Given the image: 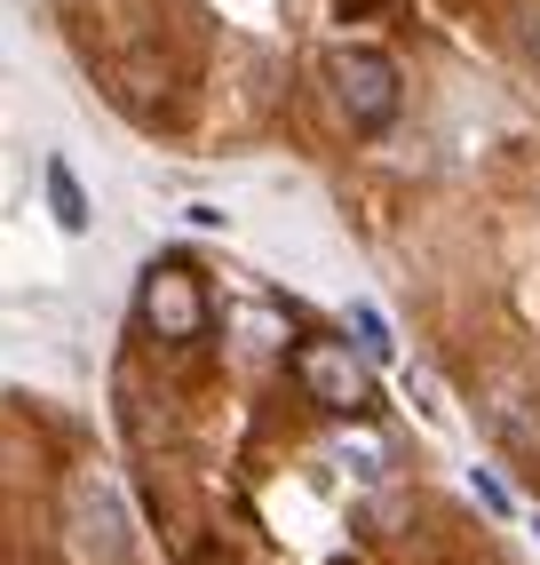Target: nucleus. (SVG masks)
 Returning <instances> with one entry per match:
<instances>
[{"instance_id":"obj_1","label":"nucleus","mask_w":540,"mask_h":565,"mask_svg":"<svg viewBox=\"0 0 540 565\" xmlns=\"http://www.w3.org/2000/svg\"><path fill=\"white\" fill-rule=\"evenodd\" d=\"M334 104H342V120L350 128H390L398 120V64L381 56V49H342L334 56Z\"/></svg>"},{"instance_id":"obj_2","label":"nucleus","mask_w":540,"mask_h":565,"mask_svg":"<svg viewBox=\"0 0 540 565\" xmlns=\"http://www.w3.org/2000/svg\"><path fill=\"white\" fill-rule=\"evenodd\" d=\"M294 383L311 391V406H326V414H366L374 406L366 351H350V343H294Z\"/></svg>"},{"instance_id":"obj_3","label":"nucleus","mask_w":540,"mask_h":565,"mask_svg":"<svg viewBox=\"0 0 540 565\" xmlns=\"http://www.w3.org/2000/svg\"><path fill=\"white\" fill-rule=\"evenodd\" d=\"M143 327L160 334V343H199V334H207L199 271H183V263H151V271H143Z\"/></svg>"},{"instance_id":"obj_4","label":"nucleus","mask_w":540,"mask_h":565,"mask_svg":"<svg viewBox=\"0 0 540 565\" xmlns=\"http://www.w3.org/2000/svg\"><path fill=\"white\" fill-rule=\"evenodd\" d=\"M64 518H72V542H80V557L111 565L128 550V510H120V486L111 478H72V494H64Z\"/></svg>"},{"instance_id":"obj_5","label":"nucleus","mask_w":540,"mask_h":565,"mask_svg":"<svg viewBox=\"0 0 540 565\" xmlns=\"http://www.w3.org/2000/svg\"><path fill=\"white\" fill-rule=\"evenodd\" d=\"M334 462L350 470V478H381V470H390V446H381V438L358 423V414H350V430L334 438Z\"/></svg>"},{"instance_id":"obj_6","label":"nucleus","mask_w":540,"mask_h":565,"mask_svg":"<svg viewBox=\"0 0 540 565\" xmlns=\"http://www.w3.org/2000/svg\"><path fill=\"white\" fill-rule=\"evenodd\" d=\"M48 207H56V223H64L72 239L88 232V192H80V175H72L64 160H48Z\"/></svg>"},{"instance_id":"obj_7","label":"nucleus","mask_w":540,"mask_h":565,"mask_svg":"<svg viewBox=\"0 0 540 565\" xmlns=\"http://www.w3.org/2000/svg\"><path fill=\"white\" fill-rule=\"evenodd\" d=\"M350 319H358V351H366V359H390V327H381V311H374V303H358Z\"/></svg>"},{"instance_id":"obj_8","label":"nucleus","mask_w":540,"mask_h":565,"mask_svg":"<svg viewBox=\"0 0 540 565\" xmlns=\"http://www.w3.org/2000/svg\"><path fill=\"white\" fill-rule=\"evenodd\" d=\"M517 41H525V56L540 64V9H525V17H517Z\"/></svg>"},{"instance_id":"obj_9","label":"nucleus","mask_w":540,"mask_h":565,"mask_svg":"<svg viewBox=\"0 0 540 565\" xmlns=\"http://www.w3.org/2000/svg\"><path fill=\"white\" fill-rule=\"evenodd\" d=\"M342 9H350V17H358V9H374V0H342Z\"/></svg>"}]
</instances>
